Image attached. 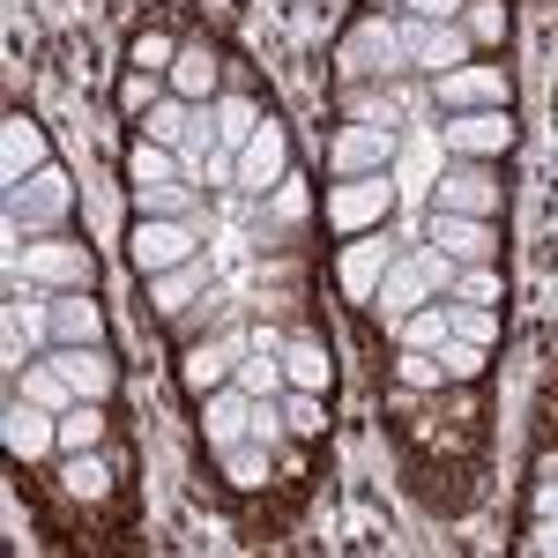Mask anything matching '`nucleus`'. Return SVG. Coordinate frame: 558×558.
<instances>
[{
  "label": "nucleus",
  "mask_w": 558,
  "mask_h": 558,
  "mask_svg": "<svg viewBox=\"0 0 558 558\" xmlns=\"http://www.w3.org/2000/svg\"><path fill=\"white\" fill-rule=\"evenodd\" d=\"M462 283V260H447L439 246H417V254H395V268L380 276V291H373V305H380L387 320H402V313H417L425 299H439V291H454Z\"/></svg>",
  "instance_id": "nucleus-1"
},
{
  "label": "nucleus",
  "mask_w": 558,
  "mask_h": 558,
  "mask_svg": "<svg viewBox=\"0 0 558 558\" xmlns=\"http://www.w3.org/2000/svg\"><path fill=\"white\" fill-rule=\"evenodd\" d=\"M8 283H45V291H89L97 283V254L83 239H31L8 260Z\"/></svg>",
  "instance_id": "nucleus-2"
},
{
  "label": "nucleus",
  "mask_w": 558,
  "mask_h": 558,
  "mask_svg": "<svg viewBox=\"0 0 558 558\" xmlns=\"http://www.w3.org/2000/svg\"><path fill=\"white\" fill-rule=\"evenodd\" d=\"M387 216H395V179L387 172H365V179H343L336 194H328V223L357 239V231H380Z\"/></svg>",
  "instance_id": "nucleus-3"
},
{
  "label": "nucleus",
  "mask_w": 558,
  "mask_h": 558,
  "mask_svg": "<svg viewBox=\"0 0 558 558\" xmlns=\"http://www.w3.org/2000/svg\"><path fill=\"white\" fill-rule=\"evenodd\" d=\"M395 31H402V60L432 68V83H439V75H454V68H470V31H462V23H425V15H402Z\"/></svg>",
  "instance_id": "nucleus-4"
},
{
  "label": "nucleus",
  "mask_w": 558,
  "mask_h": 558,
  "mask_svg": "<svg viewBox=\"0 0 558 558\" xmlns=\"http://www.w3.org/2000/svg\"><path fill=\"white\" fill-rule=\"evenodd\" d=\"M75 202V186L60 165H45L38 179H23V186H8V231H52L60 216Z\"/></svg>",
  "instance_id": "nucleus-5"
},
{
  "label": "nucleus",
  "mask_w": 558,
  "mask_h": 558,
  "mask_svg": "<svg viewBox=\"0 0 558 558\" xmlns=\"http://www.w3.org/2000/svg\"><path fill=\"white\" fill-rule=\"evenodd\" d=\"M194 223L186 216H142L134 223V239H128V254H134V268L142 276H165V268H179V260H194Z\"/></svg>",
  "instance_id": "nucleus-6"
},
{
  "label": "nucleus",
  "mask_w": 558,
  "mask_h": 558,
  "mask_svg": "<svg viewBox=\"0 0 558 558\" xmlns=\"http://www.w3.org/2000/svg\"><path fill=\"white\" fill-rule=\"evenodd\" d=\"M336 60H343V75H395V68H402V31H395L387 15H365V23L343 31Z\"/></svg>",
  "instance_id": "nucleus-7"
},
{
  "label": "nucleus",
  "mask_w": 558,
  "mask_h": 558,
  "mask_svg": "<svg viewBox=\"0 0 558 558\" xmlns=\"http://www.w3.org/2000/svg\"><path fill=\"white\" fill-rule=\"evenodd\" d=\"M283 179H291V134H283V120H260L246 134V149H239V186L246 194H276Z\"/></svg>",
  "instance_id": "nucleus-8"
},
{
  "label": "nucleus",
  "mask_w": 558,
  "mask_h": 558,
  "mask_svg": "<svg viewBox=\"0 0 558 558\" xmlns=\"http://www.w3.org/2000/svg\"><path fill=\"white\" fill-rule=\"evenodd\" d=\"M432 246L447 260H462V268H484V260H499V231H492V216L432 209Z\"/></svg>",
  "instance_id": "nucleus-9"
},
{
  "label": "nucleus",
  "mask_w": 558,
  "mask_h": 558,
  "mask_svg": "<svg viewBox=\"0 0 558 558\" xmlns=\"http://www.w3.org/2000/svg\"><path fill=\"white\" fill-rule=\"evenodd\" d=\"M447 149L470 157V165L507 157V149H514V120H507V105H492V112H447Z\"/></svg>",
  "instance_id": "nucleus-10"
},
{
  "label": "nucleus",
  "mask_w": 558,
  "mask_h": 558,
  "mask_svg": "<svg viewBox=\"0 0 558 558\" xmlns=\"http://www.w3.org/2000/svg\"><path fill=\"white\" fill-rule=\"evenodd\" d=\"M395 268V239L387 231H357L343 246V260H336V276H343V299L373 305V291H380V276Z\"/></svg>",
  "instance_id": "nucleus-11"
},
{
  "label": "nucleus",
  "mask_w": 558,
  "mask_h": 558,
  "mask_svg": "<svg viewBox=\"0 0 558 558\" xmlns=\"http://www.w3.org/2000/svg\"><path fill=\"white\" fill-rule=\"evenodd\" d=\"M328 165L343 179H365V172H387L395 165V128H380V120H357V128L336 134V149H328Z\"/></svg>",
  "instance_id": "nucleus-12"
},
{
  "label": "nucleus",
  "mask_w": 558,
  "mask_h": 558,
  "mask_svg": "<svg viewBox=\"0 0 558 558\" xmlns=\"http://www.w3.org/2000/svg\"><path fill=\"white\" fill-rule=\"evenodd\" d=\"M0 432H8V454H15V462H38V454L60 447V410H45V402H31V395H15Z\"/></svg>",
  "instance_id": "nucleus-13"
},
{
  "label": "nucleus",
  "mask_w": 558,
  "mask_h": 558,
  "mask_svg": "<svg viewBox=\"0 0 558 558\" xmlns=\"http://www.w3.org/2000/svg\"><path fill=\"white\" fill-rule=\"evenodd\" d=\"M45 357H52V365L75 380V395H83V402H105V395L120 387V365L105 357V343H52Z\"/></svg>",
  "instance_id": "nucleus-14"
},
{
  "label": "nucleus",
  "mask_w": 558,
  "mask_h": 558,
  "mask_svg": "<svg viewBox=\"0 0 558 558\" xmlns=\"http://www.w3.org/2000/svg\"><path fill=\"white\" fill-rule=\"evenodd\" d=\"M45 165H52V142H45L38 120H0V179L23 186V179H38Z\"/></svg>",
  "instance_id": "nucleus-15"
},
{
  "label": "nucleus",
  "mask_w": 558,
  "mask_h": 558,
  "mask_svg": "<svg viewBox=\"0 0 558 558\" xmlns=\"http://www.w3.org/2000/svg\"><path fill=\"white\" fill-rule=\"evenodd\" d=\"M514 89L499 68H454V75H439V105L447 112H492V105H507Z\"/></svg>",
  "instance_id": "nucleus-16"
},
{
  "label": "nucleus",
  "mask_w": 558,
  "mask_h": 558,
  "mask_svg": "<svg viewBox=\"0 0 558 558\" xmlns=\"http://www.w3.org/2000/svg\"><path fill=\"white\" fill-rule=\"evenodd\" d=\"M432 209H462V216H499V179L476 172L470 157L454 165V172H439V202Z\"/></svg>",
  "instance_id": "nucleus-17"
},
{
  "label": "nucleus",
  "mask_w": 558,
  "mask_h": 558,
  "mask_svg": "<svg viewBox=\"0 0 558 558\" xmlns=\"http://www.w3.org/2000/svg\"><path fill=\"white\" fill-rule=\"evenodd\" d=\"M246 425H254V395H246V387H216L209 402H202V432H209L216 454H223V447H239Z\"/></svg>",
  "instance_id": "nucleus-18"
},
{
  "label": "nucleus",
  "mask_w": 558,
  "mask_h": 558,
  "mask_svg": "<svg viewBox=\"0 0 558 558\" xmlns=\"http://www.w3.org/2000/svg\"><path fill=\"white\" fill-rule=\"evenodd\" d=\"M52 343H105V313L83 291H60L52 299Z\"/></svg>",
  "instance_id": "nucleus-19"
},
{
  "label": "nucleus",
  "mask_w": 558,
  "mask_h": 558,
  "mask_svg": "<svg viewBox=\"0 0 558 558\" xmlns=\"http://www.w3.org/2000/svg\"><path fill=\"white\" fill-rule=\"evenodd\" d=\"M231 373H239V357H231L223 343H202V350H186V357H179V380H186V395H216Z\"/></svg>",
  "instance_id": "nucleus-20"
},
{
  "label": "nucleus",
  "mask_w": 558,
  "mask_h": 558,
  "mask_svg": "<svg viewBox=\"0 0 558 558\" xmlns=\"http://www.w3.org/2000/svg\"><path fill=\"white\" fill-rule=\"evenodd\" d=\"M172 97H186V105H209V89H216V52H202V45H179V60H172Z\"/></svg>",
  "instance_id": "nucleus-21"
},
{
  "label": "nucleus",
  "mask_w": 558,
  "mask_h": 558,
  "mask_svg": "<svg viewBox=\"0 0 558 558\" xmlns=\"http://www.w3.org/2000/svg\"><path fill=\"white\" fill-rule=\"evenodd\" d=\"M283 380H291V387H305V395H328L336 365H328V350L313 343V336H299V343H283Z\"/></svg>",
  "instance_id": "nucleus-22"
},
{
  "label": "nucleus",
  "mask_w": 558,
  "mask_h": 558,
  "mask_svg": "<svg viewBox=\"0 0 558 558\" xmlns=\"http://www.w3.org/2000/svg\"><path fill=\"white\" fill-rule=\"evenodd\" d=\"M15 395H31V402H45V410H75V402H83L75 380H68L52 357H45V365H23V373H15Z\"/></svg>",
  "instance_id": "nucleus-23"
},
{
  "label": "nucleus",
  "mask_w": 558,
  "mask_h": 558,
  "mask_svg": "<svg viewBox=\"0 0 558 558\" xmlns=\"http://www.w3.org/2000/svg\"><path fill=\"white\" fill-rule=\"evenodd\" d=\"M447 336H454V313H447V305H417V313L395 320V343L402 350H439Z\"/></svg>",
  "instance_id": "nucleus-24"
},
{
  "label": "nucleus",
  "mask_w": 558,
  "mask_h": 558,
  "mask_svg": "<svg viewBox=\"0 0 558 558\" xmlns=\"http://www.w3.org/2000/svg\"><path fill=\"white\" fill-rule=\"evenodd\" d=\"M179 172H186V165H179V149L149 142V134L128 149V179H134V186H165V179H179Z\"/></svg>",
  "instance_id": "nucleus-25"
},
{
  "label": "nucleus",
  "mask_w": 558,
  "mask_h": 558,
  "mask_svg": "<svg viewBox=\"0 0 558 558\" xmlns=\"http://www.w3.org/2000/svg\"><path fill=\"white\" fill-rule=\"evenodd\" d=\"M194 291H202V260H179L165 276H149V305H157V313H186Z\"/></svg>",
  "instance_id": "nucleus-26"
},
{
  "label": "nucleus",
  "mask_w": 558,
  "mask_h": 558,
  "mask_svg": "<svg viewBox=\"0 0 558 558\" xmlns=\"http://www.w3.org/2000/svg\"><path fill=\"white\" fill-rule=\"evenodd\" d=\"M142 216H186L194 223V179H165V186H134Z\"/></svg>",
  "instance_id": "nucleus-27"
},
{
  "label": "nucleus",
  "mask_w": 558,
  "mask_h": 558,
  "mask_svg": "<svg viewBox=\"0 0 558 558\" xmlns=\"http://www.w3.org/2000/svg\"><path fill=\"white\" fill-rule=\"evenodd\" d=\"M186 120H194V105H186V97H165V105L142 112V134L165 142V149H179V142H186Z\"/></svg>",
  "instance_id": "nucleus-28"
},
{
  "label": "nucleus",
  "mask_w": 558,
  "mask_h": 558,
  "mask_svg": "<svg viewBox=\"0 0 558 558\" xmlns=\"http://www.w3.org/2000/svg\"><path fill=\"white\" fill-rule=\"evenodd\" d=\"M68 492H75V499H105V492H112V462H105L97 447L68 454Z\"/></svg>",
  "instance_id": "nucleus-29"
},
{
  "label": "nucleus",
  "mask_w": 558,
  "mask_h": 558,
  "mask_svg": "<svg viewBox=\"0 0 558 558\" xmlns=\"http://www.w3.org/2000/svg\"><path fill=\"white\" fill-rule=\"evenodd\" d=\"M105 439V417H97V402H75V410H60V454H83Z\"/></svg>",
  "instance_id": "nucleus-30"
},
{
  "label": "nucleus",
  "mask_w": 558,
  "mask_h": 558,
  "mask_svg": "<svg viewBox=\"0 0 558 558\" xmlns=\"http://www.w3.org/2000/svg\"><path fill=\"white\" fill-rule=\"evenodd\" d=\"M223 470H231V484L239 492H260V476H268V447H223Z\"/></svg>",
  "instance_id": "nucleus-31"
},
{
  "label": "nucleus",
  "mask_w": 558,
  "mask_h": 558,
  "mask_svg": "<svg viewBox=\"0 0 558 558\" xmlns=\"http://www.w3.org/2000/svg\"><path fill=\"white\" fill-rule=\"evenodd\" d=\"M165 75H149V68H128V83H120V112H149V105H165Z\"/></svg>",
  "instance_id": "nucleus-32"
},
{
  "label": "nucleus",
  "mask_w": 558,
  "mask_h": 558,
  "mask_svg": "<svg viewBox=\"0 0 558 558\" xmlns=\"http://www.w3.org/2000/svg\"><path fill=\"white\" fill-rule=\"evenodd\" d=\"M216 128H223V149H246V134L260 128V112L246 97H223V105H216Z\"/></svg>",
  "instance_id": "nucleus-33"
},
{
  "label": "nucleus",
  "mask_w": 558,
  "mask_h": 558,
  "mask_svg": "<svg viewBox=\"0 0 558 558\" xmlns=\"http://www.w3.org/2000/svg\"><path fill=\"white\" fill-rule=\"evenodd\" d=\"M439 357H447V380H476L484 373V343H470V336H447Z\"/></svg>",
  "instance_id": "nucleus-34"
},
{
  "label": "nucleus",
  "mask_w": 558,
  "mask_h": 558,
  "mask_svg": "<svg viewBox=\"0 0 558 558\" xmlns=\"http://www.w3.org/2000/svg\"><path fill=\"white\" fill-rule=\"evenodd\" d=\"M402 387H447V357L439 350H402Z\"/></svg>",
  "instance_id": "nucleus-35"
},
{
  "label": "nucleus",
  "mask_w": 558,
  "mask_h": 558,
  "mask_svg": "<svg viewBox=\"0 0 558 558\" xmlns=\"http://www.w3.org/2000/svg\"><path fill=\"white\" fill-rule=\"evenodd\" d=\"M454 336H470V343H499V313L492 305H454Z\"/></svg>",
  "instance_id": "nucleus-36"
},
{
  "label": "nucleus",
  "mask_w": 558,
  "mask_h": 558,
  "mask_svg": "<svg viewBox=\"0 0 558 558\" xmlns=\"http://www.w3.org/2000/svg\"><path fill=\"white\" fill-rule=\"evenodd\" d=\"M172 60H179V45L165 38V31H142V38H134V68H149V75H172Z\"/></svg>",
  "instance_id": "nucleus-37"
},
{
  "label": "nucleus",
  "mask_w": 558,
  "mask_h": 558,
  "mask_svg": "<svg viewBox=\"0 0 558 558\" xmlns=\"http://www.w3.org/2000/svg\"><path fill=\"white\" fill-rule=\"evenodd\" d=\"M239 387H246V395H276V387H291V380H283L276 357H239Z\"/></svg>",
  "instance_id": "nucleus-38"
},
{
  "label": "nucleus",
  "mask_w": 558,
  "mask_h": 558,
  "mask_svg": "<svg viewBox=\"0 0 558 558\" xmlns=\"http://www.w3.org/2000/svg\"><path fill=\"white\" fill-rule=\"evenodd\" d=\"M283 425L299 432V439H313V432H320V395H305V387H291V410H283Z\"/></svg>",
  "instance_id": "nucleus-39"
},
{
  "label": "nucleus",
  "mask_w": 558,
  "mask_h": 558,
  "mask_svg": "<svg viewBox=\"0 0 558 558\" xmlns=\"http://www.w3.org/2000/svg\"><path fill=\"white\" fill-rule=\"evenodd\" d=\"M462 15H470V38H507V8L499 0H470Z\"/></svg>",
  "instance_id": "nucleus-40"
},
{
  "label": "nucleus",
  "mask_w": 558,
  "mask_h": 558,
  "mask_svg": "<svg viewBox=\"0 0 558 558\" xmlns=\"http://www.w3.org/2000/svg\"><path fill=\"white\" fill-rule=\"evenodd\" d=\"M276 432H283V417L268 410V395H254V425H246V439H260V447H276Z\"/></svg>",
  "instance_id": "nucleus-41"
},
{
  "label": "nucleus",
  "mask_w": 558,
  "mask_h": 558,
  "mask_svg": "<svg viewBox=\"0 0 558 558\" xmlns=\"http://www.w3.org/2000/svg\"><path fill=\"white\" fill-rule=\"evenodd\" d=\"M462 8L470 0H410V15H425V23H462Z\"/></svg>",
  "instance_id": "nucleus-42"
},
{
  "label": "nucleus",
  "mask_w": 558,
  "mask_h": 558,
  "mask_svg": "<svg viewBox=\"0 0 558 558\" xmlns=\"http://www.w3.org/2000/svg\"><path fill=\"white\" fill-rule=\"evenodd\" d=\"M536 514H558V462H544V476H536Z\"/></svg>",
  "instance_id": "nucleus-43"
},
{
  "label": "nucleus",
  "mask_w": 558,
  "mask_h": 558,
  "mask_svg": "<svg viewBox=\"0 0 558 558\" xmlns=\"http://www.w3.org/2000/svg\"><path fill=\"white\" fill-rule=\"evenodd\" d=\"M305 209V186L299 179H283V186H276V216H283V223H291V216Z\"/></svg>",
  "instance_id": "nucleus-44"
},
{
  "label": "nucleus",
  "mask_w": 558,
  "mask_h": 558,
  "mask_svg": "<svg viewBox=\"0 0 558 558\" xmlns=\"http://www.w3.org/2000/svg\"><path fill=\"white\" fill-rule=\"evenodd\" d=\"M402 8H410V0H402Z\"/></svg>",
  "instance_id": "nucleus-45"
}]
</instances>
